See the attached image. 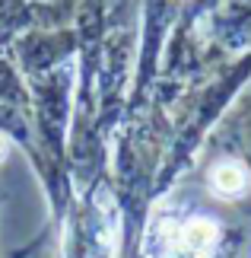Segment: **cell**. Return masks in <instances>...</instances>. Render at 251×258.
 <instances>
[{
  "label": "cell",
  "mask_w": 251,
  "mask_h": 258,
  "mask_svg": "<svg viewBox=\"0 0 251 258\" xmlns=\"http://www.w3.org/2000/svg\"><path fill=\"white\" fill-rule=\"evenodd\" d=\"M219 239V226L207 217H191L185 226L162 236L159 245H149V258H210Z\"/></svg>",
  "instance_id": "1"
},
{
  "label": "cell",
  "mask_w": 251,
  "mask_h": 258,
  "mask_svg": "<svg viewBox=\"0 0 251 258\" xmlns=\"http://www.w3.org/2000/svg\"><path fill=\"white\" fill-rule=\"evenodd\" d=\"M210 185L219 198H238L248 185V172L242 163L229 160V163H216L213 172H210Z\"/></svg>",
  "instance_id": "2"
},
{
  "label": "cell",
  "mask_w": 251,
  "mask_h": 258,
  "mask_svg": "<svg viewBox=\"0 0 251 258\" xmlns=\"http://www.w3.org/2000/svg\"><path fill=\"white\" fill-rule=\"evenodd\" d=\"M7 153H10V141H7V134H0V163L7 160Z\"/></svg>",
  "instance_id": "3"
}]
</instances>
